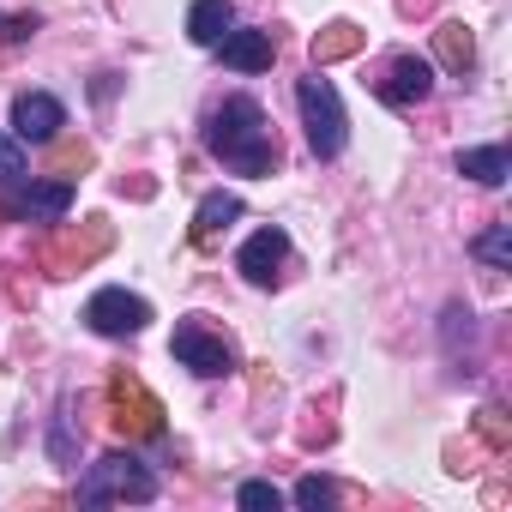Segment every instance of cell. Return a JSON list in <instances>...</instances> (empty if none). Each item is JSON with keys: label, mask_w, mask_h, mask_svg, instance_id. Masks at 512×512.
<instances>
[{"label": "cell", "mask_w": 512, "mask_h": 512, "mask_svg": "<svg viewBox=\"0 0 512 512\" xmlns=\"http://www.w3.org/2000/svg\"><path fill=\"white\" fill-rule=\"evenodd\" d=\"M205 151L235 175H272L278 169V139H272L266 109L253 97H223L205 115Z\"/></svg>", "instance_id": "obj_1"}, {"label": "cell", "mask_w": 512, "mask_h": 512, "mask_svg": "<svg viewBox=\"0 0 512 512\" xmlns=\"http://www.w3.org/2000/svg\"><path fill=\"white\" fill-rule=\"evenodd\" d=\"M79 500H85V506H109V500L145 506V500H157V476H151L133 452H109V458H97V464L79 476Z\"/></svg>", "instance_id": "obj_2"}, {"label": "cell", "mask_w": 512, "mask_h": 512, "mask_svg": "<svg viewBox=\"0 0 512 512\" xmlns=\"http://www.w3.org/2000/svg\"><path fill=\"white\" fill-rule=\"evenodd\" d=\"M296 103H302V127H308L314 157H338L344 139H350V121H344V103H338L332 79H320V67L296 85Z\"/></svg>", "instance_id": "obj_3"}, {"label": "cell", "mask_w": 512, "mask_h": 512, "mask_svg": "<svg viewBox=\"0 0 512 512\" xmlns=\"http://www.w3.org/2000/svg\"><path fill=\"white\" fill-rule=\"evenodd\" d=\"M109 247H115V223H109V217H85L79 229L55 223V235H49V247H43V266H49L55 278H73V272H85L91 260H103Z\"/></svg>", "instance_id": "obj_4"}, {"label": "cell", "mask_w": 512, "mask_h": 512, "mask_svg": "<svg viewBox=\"0 0 512 512\" xmlns=\"http://www.w3.org/2000/svg\"><path fill=\"white\" fill-rule=\"evenodd\" d=\"M109 422L127 434V440H157L163 434V404L145 392V380L139 374H127V368H115L109 374Z\"/></svg>", "instance_id": "obj_5"}, {"label": "cell", "mask_w": 512, "mask_h": 512, "mask_svg": "<svg viewBox=\"0 0 512 512\" xmlns=\"http://www.w3.org/2000/svg\"><path fill=\"white\" fill-rule=\"evenodd\" d=\"M169 350H175L181 368H193V374H205V380L235 374V344H229L217 326H205V320H181L175 338H169Z\"/></svg>", "instance_id": "obj_6"}, {"label": "cell", "mask_w": 512, "mask_h": 512, "mask_svg": "<svg viewBox=\"0 0 512 512\" xmlns=\"http://www.w3.org/2000/svg\"><path fill=\"white\" fill-rule=\"evenodd\" d=\"M85 326L103 332V338H139L151 326V302L133 296V290H97L85 302Z\"/></svg>", "instance_id": "obj_7"}, {"label": "cell", "mask_w": 512, "mask_h": 512, "mask_svg": "<svg viewBox=\"0 0 512 512\" xmlns=\"http://www.w3.org/2000/svg\"><path fill=\"white\" fill-rule=\"evenodd\" d=\"M73 211V181L55 175V181H31L19 193L0 199V217H31V223H61Z\"/></svg>", "instance_id": "obj_8"}, {"label": "cell", "mask_w": 512, "mask_h": 512, "mask_svg": "<svg viewBox=\"0 0 512 512\" xmlns=\"http://www.w3.org/2000/svg\"><path fill=\"white\" fill-rule=\"evenodd\" d=\"M61 127H67L61 97H49V91H25V97L13 103V139H19V145H49V139H61Z\"/></svg>", "instance_id": "obj_9"}, {"label": "cell", "mask_w": 512, "mask_h": 512, "mask_svg": "<svg viewBox=\"0 0 512 512\" xmlns=\"http://www.w3.org/2000/svg\"><path fill=\"white\" fill-rule=\"evenodd\" d=\"M374 91H380V103H392V109H416V103H428V91H434V67H428L422 55H398Z\"/></svg>", "instance_id": "obj_10"}, {"label": "cell", "mask_w": 512, "mask_h": 512, "mask_svg": "<svg viewBox=\"0 0 512 512\" xmlns=\"http://www.w3.org/2000/svg\"><path fill=\"white\" fill-rule=\"evenodd\" d=\"M284 253H290V235L284 229H260V235H247V247L235 253V272L247 284H272L278 266H284Z\"/></svg>", "instance_id": "obj_11"}, {"label": "cell", "mask_w": 512, "mask_h": 512, "mask_svg": "<svg viewBox=\"0 0 512 512\" xmlns=\"http://www.w3.org/2000/svg\"><path fill=\"white\" fill-rule=\"evenodd\" d=\"M211 49H217V55H223V67H235V73H266V67L278 61L272 31H223Z\"/></svg>", "instance_id": "obj_12"}, {"label": "cell", "mask_w": 512, "mask_h": 512, "mask_svg": "<svg viewBox=\"0 0 512 512\" xmlns=\"http://www.w3.org/2000/svg\"><path fill=\"white\" fill-rule=\"evenodd\" d=\"M368 49V31L362 25H350V19H332L314 43H308V55H314V67H332V61H350V55H362Z\"/></svg>", "instance_id": "obj_13"}, {"label": "cell", "mask_w": 512, "mask_h": 512, "mask_svg": "<svg viewBox=\"0 0 512 512\" xmlns=\"http://www.w3.org/2000/svg\"><path fill=\"white\" fill-rule=\"evenodd\" d=\"M235 217H241V199H235V193H205V199H199V211H193V229H187V235H193V247H211Z\"/></svg>", "instance_id": "obj_14"}, {"label": "cell", "mask_w": 512, "mask_h": 512, "mask_svg": "<svg viewBox=\"0 0 512 512\" xmlns=\"http://www.w3.org/2000/svg\"><path fill=\"white\" fill-rule=\"evenodd\" d=\"M434 55H440V67L446 73H470L476 67V37H470V25H458V19H446L440 31H434Z\"/></svg>", "instance_id": "obj_15"}, {"label": "cell", "mask_w": 512, "mask_h": 512, "mask_svg": "<svg viewBox=\"0 0 512 512\" xmlns=\"http://www.w3.org/2000/svg\"><path fill=\"white\" fill-rule=\"evenodd\" d=\"M458 175H470L482 187H500L512 175V157H506V145H470V151H458Z\"/></svg>", "instance_id": "obj_16"}, {"label": "cell", "mask_w": 512, "mask_h": 512, "mask_svg": "<svg viewBox=\"0 0 512 512\" xmlns=\"http://www.w3.org/2000/svg\"><path fill=\"white\" fill-rule=\"evenodd\" d=\"M229 19H235L229 0H193V7H187V37H193L199 49H211V43L229 31Z\"/></svg>", "instance_id": "obj_17"}, {"label": "cell", "mask_w": 512, "mask_h": 512, "mask_svg": "<svg viewBox=\"0 0 512 512\" xmlns=\"http://www.w3.org/2000/svg\"><path fill=\"white\" fill-rule=\"evenodd\" d=\"M470 253H476V260H488L494 272H506V266H512V223H488Z\"/></svg>", "instance_id": "obj_18"}, {"label": "cell", "mask_w": 512, "mask_h": 512, "mask_svg": "<svg viewBox=\"0 0 512 512\" xmlns=\"http://www.w3.org/2000/svg\"><path fill=\"white\" fill-rule=\"evenodd\" d=\"M476 434H482L488 452H512V416H506L500 404H482V410H476Z\"/></svg>", "instance_id": "obj_19"}, {"label": "cell", "mask_w": 512, "mask_h": 512, "mask_svg": "<svg viewBox=\"0 0 512 512\" xmlns=\"http://www.w3.org/2000/svg\"><path fill=\"white\" fill-rule=\"evenodd\" d=\"M290 500H296V506H308V512H314V506H332V500H338V488H332V482H326V476H320V470H308V476H302V482H296V494H290Z\"/></svg>", "instance_id": "obj_20"}, {"label": "cell", "mask_w": 512, "mask_h": 512, "mask_svg": "<svg viewBox=\"0 0 512 512\" xmlns=\"http://www.w3.org/2000/svg\"><path fill=\"white\" fill-rule=\"evenodd\" d=\"M49 145H55V169H61V175H73V169H91V163H97V151H91L85 139H67V145H61V139H49Z\"/></svg>", "instance_id": "obj_21"}, {"label": "cell", "mask_w": 512, "mask_h": 512, "mask_svg": "<svg viewBox=\"0 0 512 512\" xmlns=\"http://www.w3.org/2000/svg\"><path fill=\"white\" fill-rule=\"evenodd\" d=\"M235 500H241V506H253V512H266V506L278 512V506H284V494H278L272 482H241V488H235Z\"/></svg>", "instance_id": "obj_22"}, {"label": "cell", "mask_w": 512, "mask_h": 512, "mask_svg": "<svg viewBox=\"0 0 512 512\" xmlns=\"http://www.w3.org/2000/svg\"><path fill=\"white\" fill-rule=\"evenodd\" d=\"M25 175V145L0 133V181H19Z\"/></svg>", "instance_id": "obj_23"}, {"label": "cell", "mask_w": 512, "mask_h": 512, "mask_svg": "<svg viewBox=\"0 0 512 512\" xmlns=\"http://www.w3.org/2000/svg\"><path fill=\"white\" fill-rule=\"evenodd\" d=\"M37 31V13H13V19H0V37H7V43H25Z\"/></svg>", "instance_id": "obj_24"}]
</instances>
